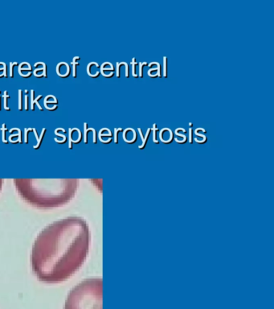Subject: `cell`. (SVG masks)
<instances>
[{
  "instance_id": "cell-1",
  "label": "cell",
  "mask_w": 274,
  "mask_h": 309,
  "mask_svg": "<svg viewBox=\"0 0 274 309\" xmlns=\"http://www.w3.org/2000/svg\"><path fill=\"white\" fill-rule=\"evenodd\" d=\"M91 233L80 217L54 221L40 231L31 252L32 271L40 281L64 282L77 272L87 259Z\"/></svg>"
},
{
  "instance_id": "cell-2",
  "label": "cell",
  "mask_w": 274,
  "mask_h": 309,
  "mask_svg": "<svg viewBox=\"0 0 274 309\" xmlns=\"http://www.w3.org/2000/svg\"><path fill=\"white\" fill-rule=\"evenodd\" d=\"M15 184L26 202L43 209L67 205L78 188L77 180H15Z\"/></svg>"
},
{
  "instance_id": "cell-3",
  "label": "cell",
  "mask_w": 274,
  "mask_h": 309,
  "mask_svg": "<svg viewBox=\"0 0 274 309\" xmlns=\"http://www.w3.org/2000/svg\"><path fill=\"white\" fill-rule=\"evenodd\" d=\"M64 309H102V279H84L69 291Z\"/></svg>"
},
{
  "instance_id": "cell-4",
  "label": "cell",
  "mask_w": 274,
  "mask_h": 309,
  "mask_svg": "<svg viewBox=\"0 0 274 309\" xmlns=\"http://www.w3.org/2000/svg\"><path fill=\"white\" fill-rule=\"evenodd\" d=\"M3 180H0V191H1V189H2V184H3V181H2Z\"/></svg>"
}]
</instances>
